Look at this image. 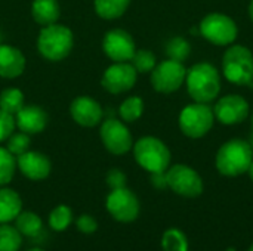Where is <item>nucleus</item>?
I'll list each match as a JSON object with an SVG mask.
<instances>
[{
    "label": "nucleus",
    "instance_id": "obj_30",
    "mask_svg": "<svg viewBox=\"0 0 253 251\" xmlns=\"http://www.w3.org/2000/svg\"><path fill=\"white\" fill-rule=\"evenodd\" d=\"M132 65L136 70V72H142V74L151 72L156 67V56L153 52L145 49L136 50L132 58Z\"/></svg>",
    "mask_w": 253,
    "mask_h": 251
},
{
    "label": "nucleus",
    "instance_id": "obj_9",
    "mask_svg": "<svg viewBox=\"0 0 253 251\" xmlns=\"http://www.w3.org/2000/svg\"><path fill=\"white\" fill-rule=\"evenodd\" d=\"M166 179L168 188L181 197L197 198L203 192V180L200 175L185 164H175L169 167L166 170Z\"/></svg>",
    "mask_w": 253,
    "mask_h": 251
},
{
    "label": "nucleus",
    "instance_id": "obj_13",
    "mask_svg": "<svg viewBox=\"0 0 253 251\" xmlns=\"http://www.w3.org/2000/svg\"><path fill=\"white\" fill-rule=\"evenodd\" d=\"M138 72L129 62H116L108 67L102 75V87L114 95L130 90L136 83Z\"/></svg>",
    "mask_w": 253,
    "mask_h": 251
},
{
    "label": "nucleus",
    "instance_id": "obj_29",
    "mask_svg": "<svg viewBox=\"0 0 253 251\" xmlns=\"http://www.w3.org/2000/svg\"><path fill=\"white\" fill-rule=\"evenodd\" d=\"M190 52H191V46L182 37H173L166 44V53H168L169 59H173L178 62L185 61L190 56Z\"/></svg>",
    "mask_w": 253,
    "mask_h": 251
},
{
    "label": "nucleus",
    "instance_id": "obj_22",
    "mask_svg": "<svg viewBox=\"0 0 253 251\" xmlns=\"http://www.w3.org/2000/svg\"><path fill=\"white\" fill-rule=\"evenodd\" d=\"M130 0H95V12L104 19L120 18L129 7Z\"/></svg>",
    "mask_w": 253,
    "mask_h": 251
},
{
    "label": "nucleus",
    "instance_id": "obj_15",
    "mask_svg": "<svg viewBox=\"0 0 253 251\" xmlns=\"http://www.w3.org/2000/svg\"><path fill=\"white\" fill-rule=\"evenodd\" d=\"M16 167L30 180H44L52 170V163L47 155L39 151H27L16 157Z\"/></svg>",
    "mask_w": 253,
    "mask_h": 251
},
{
    "label": "nucleus",
    "instance_id": "obj_26",
    "mask_svg": "<svg viewBox=\"0 0 253 251\" xmlns=\"http://www.w3.org/2000/svg\"><path fill=\"white\" fill-rule=\"evenodd\" d=\"M24 107V95L19 89L9 87L0 93V108L15 115Z\"/></svg>",
    "mask_w": 253,
    "mask_h": 251
},
{
    "label": "nucleus",
    "instance_id": "obj_32",
    "mask_svg": "<svg viewBox=\"0 0 253 251\" xmlns=\"http://www.w3.org/2000/svg\"><path fill=\"white\" fill-rule=\"evenodd\" d=\"M15 126H16V123H15V115L9 114V112L3 111V109L0 108V142L9 139V136H10V135L13 133V130H15Z\"/></svg>",
    "mask_w": 253,
    "mask_h": 251
},
{
    "label": "nucleus",
    "instance_id": "obj_40",
    "mask_svg": "<svg viewBox=\"0 0 253 251\" xmlns=\"http://www.w3.org/2000/svg\"><path fill=\"white\" fill-rule=\"evenodd\" d=\"M252 129H253V118H252Z\"/></svg>",
    "mask_w": 253,
    "mask_h": 251
},
{
    "label": "nucleus",
    "instance_id": "obj_14",
    "mask_svg": "<svg viewBox=\"0 0 253 251\" xmlns=\"http://www.w3.org/2000/svg\"><path fill=\"white\" fill-rule=\"evenodd\" d=\"M213 114L222 124L227 126L239 124L248 118L249 104L240 95H227L216 102L213 108Z\"/></svg>",
    "mask_w": 253,
    "mask_h": 251
},
{
    "label": "nucleus",
    "instance_id": "obj_33",
    "mask_svg": "<svg viewBox=\"0 0 253 251\" xmlns=\"http://www.w3.org/2000/svg\"><path fill=\"white\" fill-rule=\"evenodd\" d=\"M76 228L84 235H92L98 231V220L90 215H82L76 219Z\"/></svg>",
    "mask_w": 253,
    "mask_h": 251
},
{
    "label": "nucleus",
    "instance_id": "obj_25",
    "mask_svg": "<svg viewBox=\"0 0 253 251\" xmlns=\"http://www.w3.org/2000/svg\"><path fill=\"white\" fill-rule=\"evenodd\" d=\"M163 251H188V240L185 234L176 228H170L162 235Z\"/></svg>",
    "mask_w": 253,
    "mask_h": 251
},
{
    "label": "nucleus",
    "instance_id": "obj_41",
    "mask_svg": "<svg viewBox=\"0 0 253 251\" xmlns=\"http://www.w3.org/2000/svg\"><path fill=\"white\" fill-rule=\"evenodd\" d=\"M251 146H252V149H253V145H251Z\"/></svg>",
    "mask_w": 253,
    "mask_h": 251
},
{
    "label": "nucleus",
    "instance_id": "obj_8",
    "mask_svg": "<svg viewBox=\"0 0 253 251\" xmlns=\"http://www.w3.org/2000/svg\"><path fill=\"white\" fill-rule=\"evenodd\" d=\"M236 22L224 13H209L200 22V34L216 46L231 44L237 38Z\"/></svg>",
    "mask_w": 253,
    "mask_h": 251
},
{
    "label": "nucleus",
    "instance_id": "obj_5",
    "mask_svg": "<svg viewBox=\"0 0 253 251\" xmlns=\"http://www.w3.org/2000/svg\"><path fill=\"white\" fill-rule=\"evenodd\" d=\"M133 155L136 163L150 173L166 172L170 164L169 148L157 138L145 136L133 145Z\"/></svg>",
    "mask_w": 253,
    "mask_h": 251
},
{
    "label": "nucleus",
    "instance_id": "obj_21",
    "mask_svg": "<svg viewBox=\"0 0 253 251\" xmlns=\"http://www.w3.org/2000/svg\"><path fill=\"white\" fill-rule=\"evenodd\" d=\"M15 228L22 237H37L43 229V220L34 212H21L15 219Z\"/></svg>",
    "mask_w": 253,
    "mask_h": 251
},
{
    "label": "nucleus",
    "instance_id": "obj_18",
    "mask_svg": "<svg viewBox=\"0 0 253 251\" xmlns=\"http://www.w3.org/2000/svg\"><path fill=\"white\" fill-rule=\"evenodd\" d=\"M25 70V56L24 53L7 44H0V77L3 78H16Z\"/></svg>",
    "mask_w": 253,
    "mask_h": 251
},
{
    "label": "nucleus",
    "instance_id": "obj_4",
    "mask_svg": "<svg viewBox=\"0 0 253 251\" xmlns=\"http://www.w3.org/2000/svg\"><path fill=\"white\" fill-rule=\"evenodd\" d=\"M222 71L228 81L237 86L253 84V55L246 46H231L222 58Z\"/></svg>",
    "mask_w": 253,
    "mask_h": 251
},
{
    "label": "nucleus",
    "instance_id": "obj_10",
    "mask_svg": "<svg viewBox=\"0 0 253 251\" xmlns=\"http://www.w3.org/2000/svg\"><path fill=\"white\" fill-rule=\"evenodd\" d=\"M187 77V70L182 62L168 59L156 65L151 71V84L160 93L176 92Z\"/></svg>",
    "mask_w": 253,
    "mask_h": 251
},
{
    "label": "nucleus",
    "instance_id": "obj_1",
    "mask_svg": "<svg viewBox=\"0 0 253 251\" xmlns=\"http://www.w3.org/2000/svg\"><path fill=\"white\" fill-rule=\"evenodd\" d=\"M187 89L190 96L200 104H209L221 92V77L218 70L208 62L193 65L187 71Z\"/></svg>",
    "mask_w": 253,
    "mask_h": 251
},
{
    "label": "nucleus",
    "instance_id": "obj_16",
    "mask_svg": "<svg viewBox=\"0 0 253 251\" xmlns=\"http://www.w3.org/2000/svg\"><path fill=\"white\" fill-rule=\"evenodd\" d=\"M70 114L73 120L83 127H95L102 120L101 105L89 96H77L70 105Z\"/></svg>",
    "mask_w": 253,
    "mask_h": 251
},
{
    "label": "nucleus",
    "instance_id": "obj_28",
    "mask_svg": "<svg viewBox=\"0 0 253 251\" xmlns=\"http://www.w3.org/2000/svg\"><path fill=\"white\" fill-rule=\"evenodd\" d=\"M16 160L6 148L0 146V186H6L15 176Z\"/></svg>",
    "mask_w": 253,
    "mask_h": 251
},
{
    "label": "nucleus",
    "instance_id": "obj_39",
    "mask_svg": "<svg viewBox=\"0 0 253 251\" xmlns=\"http://www.w3.org/2000/svg\"><path fill=\"white\" fill-rule=\"evenodd\" d=\"M249 251H253V244H252V246H251V249H249Z\"/></svg>",
    "mask_w": 253,
    "mask_h": 251
},
{
    "label": "nucleus",
    "instance_id": "obj_20",
    "mask_svg": "<svg viewBox=\"0 0 253 251\" xmlns=\"http://www.w3.org/2000/svg\"><path fill=\"white\" fill-rule=\"evenodd\" d=\"M31 15L39 25L47 27L56 24L61 15V9L56 0H34L31 4Z\"/></svg>",
    "mask_w": 253,
    "mask_h": 251
},
{
    "label": "nucleus",
    "instance_id": "obj_7",
    "mask_svg": "<svg viewBox=\"0 0 253 251\" xmlns=\"http://www.w3.org/2000/svg\"><path fill=\"white\" fill-rule=\"evenodd\" d=\"M105 209L116 222L132 223L139 216L141 204L138 197L125 186V188L111 189V192L105 200Z\"/></svg>",
    "mask_w": 253,
    "mask_h": 251
},
{
    "label": "nucleus",
    "instance_id": "obj_11",
    "mask_svg": "<svg viewBox=\"0 0 253 251\" xmlns=\"http://www.w3.org/2000/svg\"><path fill=\"white\" fill-rule=\"evenodd\" d=\"M101 141L113 155H125L133 146V139L129 129L116 118H108L101 126Z\"/></svg>",
    "mask_w": 253,
    "mask_h": 251
},
{
    "label": "nucleus",
    "instance_id": "obj_12",
    "mask_svg": "<svg viewBox=\"0 0 253 251\" xmlns=\"http://www.w3.org/2000/svg\"><path fill=\"white\" fill-rule=\"evenodd\" d=\"M102 49L105 55L114 62H129L132 61L136 46L132 36L120 28L110 30L102 40Z\"/></svg>",
    "mask_w": 253,
    "mask_h": 251
},
{
    "label": "nucleus",
    "instance_id": "obj_36",
    "mask_svg": "<svg viewBox=\"0 0 253 251\" xmlns=\"http://www.w3.org/2000/svg\"><path fill=\"white\" fill-rule=\"evenodd\" d=\"M248 173H249V176H251V179H252L253 182V161L252 164H251V167H249V170H248Z\"/></svg>",
    "mask_w": 253,
    "mask_h": 251
},
{
    "label": "nucleus",
    "instance_id": "obj_27",
    "mask_svg": "<svg viewBox=\"0 0 253 251\" xmlns=\"http://www.w3.org/2000/svg\"><path fill=\"white\" fill-rule=\"evenodd\" d=\"M119 112H120V117L127 121V123H133L136 121L142 112H144V101L138 96H132V98H127L119 108Z\"/></svg>",
    "mask_w": 253,
    "mask_h": 251
},
{
    "label": "nucleus",
    "instance_id": "obj_35",
    "mask_svg": "<svg viewBox=\"0 0 253 251\" xmlns=\"http://www.w3.org/2000/svg\"><path fill=\"white\" fill-rule=\"evenodd\" d=\"M151 183L157 189H166L168 188V179H166V172H159V173H151Z\"/></svg>",
    "mask_w": 253,
    "mask_h": 251
},
{
    "label": "nucleus",
    "instance_id": "obj_2",
    "mask_svg": "<svg viewBox=\"0 0 253 251\" xmlns=\"http://www.w3.org/2000/svg\"><path fill=\"white\" fill-rule=\"evenodd\" d=\"M253 161V149L249 142L231 139L225 142L216 154V169L221 175L236 178L246 173Z\"/></svg>",
    "mask_w": 253,
    "mask_h": 251
},
{
    "label": "nucleus",
    "instance_id": "obj_19",
    "mask_svg": "<svg viewBox=\"0 0 253 251\" xmlns=\"http://www.w3.org/2000/svg\"><path fill=\"white\" fill-rule=\"evenodd\" d=\"M22 212L21 195L6 186H0V225L10 223Z\"/></svg>",
    "mask_w": 253,
    "mask_h": 251
},
{
    "label": "nucleus",
    "instance_id": "obj_37",
    "mask_svg": "<svg viewBox=\"0 0 253 251\" xmlns=\"http://www.w3.org/2000/svg\"><path fill=\"white\" fill-rule=\"evenodd\" d=\"M249 15H251V18H252L253 21V0L251 1V6H249Z\"/></svg>",
    "mask_w": 253,
    "mask_h": 251
},
{
    "label": "nucleus",
    "instance_id": "obj_17",
    "mask_svg": "<svg viewBox=\"0 0 253 251\" xmlns=\"http://www.w3.org/2000/svg\"><path fill=\"white\" fill-rule=\"evenodd\" d=\"M15 123L19 132H24L27 135H37L44 130L47 124V114L43 108L36 105L22 107L15 114Z\"/></svg>",
    "mask_w": 253,
    "mask_h": 251
},
{
    "label": "nucleus",
    "instance_id": "obj_31",
    "mask_svg": "<svg viewBox=\"0 0 253 251\" xmlns=\"http://www.w3.org/2000/svg\"><path fill=\"white\" fill-rule=\"evenodd\" d=\"M30 145H31V139H30V135L24 133V132H18V133H12L7 139V145H6V149L18 157L24 152H27L30 149Z\"/></svg>",
    "mask_w": 253,
    "mask_h": 251
},
{
    "label": "nucleus",
    "instance_id": "obj_3",
    "mask_svg": "<svg viewBox=\"0 0 253 251\" xmlns=\"http://www.w3.org/2000/svg\"><path fill=\"white\" fill-rule=\"evenodd\" d=\"M73 44L74 37L71 30L59 24L43 27L37 38V49L40 55L50 62L65 59L70 55Z\"/></svg>",
    "mask_w": 253,
    "mask_h": 251
},
{
    "label": "nucleus",
    "instance_id": "obj_6",
    "mask_svg": "<svg viewBox=\"0 0 253 251\" xmlns=\"http://www.w3.org/2000/svg\"><path fill=\"white\" fill-rule=\"evenodd\" d=\"M215 114L211 107L206 104H191L181 111L179 127L181 132L193 139L203 138L213 126Z\"/></svg>",
    "mask_w": 253,
    "mask_h": 251
},
{
    "label": "nucleus",
    "instance_id": "obj_38",
    "mask_svg": "<svg viewBox=\"0 0 253 251\" xmlns=\"http://www.w3.org/2000/svg\"><path fill=\"white\" fill-rule=\"evenodd\" d=\"M27 251H44L43 249H39V247H34V249H30V250Z\"/></svg>",
    "mask_w": 253,
    "mask_h": 251
},
{
    "label": "nucleus",
    "instance_id": "obj_34",
    "mask_svg": "<svg viewBox=\"0 0 253 251\" xmlns=\"http://www.w3.org/2000/svg\"><path fill=\"white\" fill-rule=\"evenodd\" d=\"M107 183L111 189L125 188L126 186V175L119 169H113L107 175Z\"/></svg>",
    "mask_w": 253,
    "mask_h": 251
},
{
    "label": "nucleus",
    "instance_id": "obj_24",
    "mask_svg": "<svg viewBox=\"0 0 253 251\" xmlns=\"http://www.w3.org/2000/svg\"><path fill=\"white\" fill-rule=\"evenodd\" d=\"M22 246V235L10 223L0 225V251H19Z\"/></svg>",
    "mask_w": 253,
    "mask_h": 251
},
{
    "label": "nucleus",
    "instance_id": "obj_23",
    "mask_svg": "<svg viewBox=\"0 0 253 251\" xmlns=\"http://www.w3.org/2000/svg\"><path fill=\"white\" fill-rule=\"evenodd\" d=\"M74 220V216H73V210L65 206V204H59L56 206L50 213H49V219H47V223H49V228L55 232H64L67 231L71 223Z\"/></svg>",
    "mask_w": 253,
    "mask_h": 251
}]
</instances>
